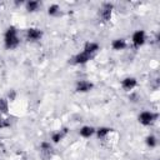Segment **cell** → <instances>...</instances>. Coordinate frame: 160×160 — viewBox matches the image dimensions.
<instances>
[{
    "label": "cell",
    "mask_w": 160,
    "mask_h": 160,
    "mask_svg": "<svg viewBox=\"0 0 160 160\" xmlns=\"http://www.w3.org/2000/svg\"><path fill=\"white\" fill-rule=\"evenodd\" d=\"M39 8H40V2L36 0H30L26 2V10L29 12H35L39 10Z\"/></svg>",
    "instance_id": "5bb4252c"
},
{
    "label": "cell",
    "mask_w": 160,
    "mask_h": 160,
    "mask_svg": "<svg viewBox=\"0 0 160 160\" xmlns=\"http://www.w3.org/2000/svg\"><path fill=\"white\" fill-rule=\"evenodd\" d=\"M40 149H41L42 152H50L51 145H50V142H48V141H42V142L40 144Z\"/></svg>",
    "instance_id": "ac0fdd59"
},
{
    "label": "cell",
    "mask_w": 160,
    "mask_h": 160,
    "mask_svg": "<svg viewBox=\"0 0 160 160\" xmlns=\"http://www.w3.org/2000/svg\"><path fill=\"white\" fill-rule=\"evenodd\" d=\"M15 96H16V92H15L14 90H10V91H9V94H8V98H9V100H10V101L15 100Z\"/></svg>",
    "instance_id": "ffe728a7"
},
{
    "label": "cell",
    "mask_w": 160,
    "mask_h": 160,
    "mask_svg": "<svg viewBox=\"0 0 160 160\" xmlns=\"http://www.w3.org/2000/svg\"><path fill=\"white\" fill-rule=\"evenodd\" d=\"M92 58H94V56H91V55H89V54L81 51V52L76 54V55L72 58V62L76 64V65H82V64H86L88 61H90Z\"/></svg>",
    "instance_id": "52a82bcc"
},
{
    "label": "cell",
    "mask_w": 160,
    "mask_h": 160,
    "mask_svg": "<svg viewBox=\"0 0 160 160\" xmlns=\"http://www.w3.org/2000/svg\"><path fill=\"white\" fill-rule=\"evenodd\" d=\"M110 131H111V129L110 128H106V126H101L99 129H95V134H96V136L99 139H105L109 135Z\"/></svg>",
    "instance_id": "4fadbf2b"
},
{
    "label": "cell",
    "mask_w": 160,
    "mask_h": 160,
    "mask_svg": "<svg viewBox=\"0 0 160 160\" xmlns=\"http://www.w3.org/2000/svg\"><path fill=\"white\" fill-rule=\"evenodd\" d=\"M146 144H148V146L154 148V146H156L158 140H156V138L154 135H149V136H146Z\"/></svg>",
    "instance_id": "e0dca14e"
},
{
    "label": "cell",
    "mask_w": 160,
    "mask_h": 160,
    "mask_svg": "<svg viewBox=\"0 0 160 160\" xmlns=\"http://www.w3.org/2000/svg\"><path fill=\"white\" fill-rule=\"evenodd\" d=\"M79 134H80L81 138L88 139V138H91V136L95 134V129H94L92 126H90V125H85V126H82V128L79 130Z\"/></svg>",
    "instance_id": "30bf717a"
},
{
    "label": "cell",
    "mask_w": 160,
    "mask_h": 160,
    "mask_svg": "<svg viewBox=\"0 0 160 160\" xmlns=\"http://www.w3.org/2000/svg\"><path fill=\"white\" fill-rule=\"evenodd\" d=\"M66 134H68V129H66V128H64L62 130H59V131L52 132V135H51V140H52V142L58 144L59 141H61V140L64 139V136H65Z\"/></svg>",
    "instance_id": "7c38bea8"
},
{
    "label": "cell",
    "mask_w": 160,
    "mask_h": 160,
    "mask_svg": "<svg viewBox=\"0 0 160 160\" xmlns=\"http://www.w3.org/2000/svg\"><path fill=\"white\" fill-rule=\"evenodd\" d=\"M19 44H20V40L18 36V29L11 25L6 29V31L4 34V45L6 49L11 50V49L18 48Z\"/></svg>",
    "instance_id": "6da1fadb"
},
{
    "label": "cell",
    "mask_w": 160,
    "mask_h": 160,
    "mask_svg": "<svg viewBox=\"0 0 160 160\" xmlns=\"http://www.w3.org/2000/svg\"><path fill=\"white\" fill-rule=\"evenodd\" d=\"M145 40H146V34L144 30H136L131 36V42L135 49H139L140 46H142L145 44Z\"/></svg>",
    "instance_id": "3957f363"
},
{
    "label": "cell",
    "mask_w": 160,
    "mask_h": 160,
    "mask_svg": "<svg viewBox=\"0 0 160 160\" xmlns=\"http://www.w3.org/2000/svg\"><path fill=\"white\" fill-rule=\"evenodd\" d=\"M8 126H10V122H9L6 119H4V118H1V116H0V129L8 128Z\"/></svg>",
    "instance_id": "d6986e66"
},
{
    "label": "cell",
    "mask_w": 160,
    "mask_h": 160,
    "mask_svg": "<svg viewBox=\"0 0 160 160\" xmlns=\"http://www.w3.org/2000/svg\"><path fill=\"white\" fill-rule=\"evenodd\" d=\"M138 119H139V122L141 125L149 126V125H151L158 119V114H155L152 111H142V112H140Z\"/></svg>",
    "instance_id": "7a4b0ae2"
},
{
    "label": "cell",
    "mask_w": 160,
    "mask_h": 160,
    "mask_svg": "<svg viewBox=\"0 0 160 160\" xmlns=\"http://www.w3.org/2000/svg\"><path fill=\"white\" fill-rule=\"evenodd\" d=\"M60 12V6L58 5V4H52V5H50L49 8H48V14L50 15V16H55V15H58Z\"/></svg>",
    "instance_id": "9a60e30c"
},
{
    "label": "cell",
    "mask_w": 160,
    "mask_h": 160,
    "mask_svg": "<svg viewBox=\"0 0 160 160\" xmlns=\"http://www.w3.org/2000/svg\"><path fill=\"white\" fill-rule=\"evenodd\" d=\"M8 110H9V102H8V100H6V99L1 98V99H0V112L6 114V112H8Z\"/></svg>",
    "instance_id": "2e32d148"
},
{
    "label": "cell",
    "mask_w": 160,
    "mask_h": 160,
    "mask_svg": "<svg viewBox=\"0 0 160 160\" xmlns=\"http://www.w3.org/2000/svg\"><path fill=\"white\" fill-rule=\"evenodd\" d=\"M42 36V31L39 28H29L26 30V40L29 41H38Z\"/></svg>",
    "instance_id": "8992f818"
},
{
    "label": "cell",
    "mask_w": 160,
    "mask_h": 160,
    "mask_svg": "<svg viewBox=\"0 0 160 160\" xmlns=\"http://www.w3.org/2000/svg\"><path fill=\"white\" fill-rule=\"evenodd\" d=\"M94 84L88 81V80H78L75 84V90L78 92H89L90 90H92Z\"/></svg>",
    "instance_id": "5b68a950"
},
{
    "label": "cell",
    "mask_w": 160,
    "mask_h": 160,
    "mask_svg": "<svg viewBox=\"0 0 160 160\" xmlns=\"http://www.w3.org/2000/svg\"><path fill=\"white\" fill-rule=\"evenodd\" d=\"M100 18H101V20L104 21V22H108V21H110V19H111V15H112V4H110V2H104L102 5H101V8H100Z\"/></svg>",
    "instance_id": "277c9868"
},
{
    "label": "cell",
    "mask_w": 160,
    "mask_h": 160,
    "mask_svg": "<svg viewBox=\"0 0 160 160\" xmlns=\"http://www.w3.org/2000/svg\"><path fill=\"white\" fill-rule=\"evenodd\" d=\"M111 46H112V49L116 50V51H119V50H124V49L126 48V40L122 39V38L115 39V40H112Z\"/></svg>",
    "instance_id": "8fae6325"
},
{
    "label": "cell",
    "mask_w": 160,
    "mask_h": 160,
    "mask_svg": "<svg viewBox=\"0 0 160 160\" xmlns=\"http://www.w3.org/2000/svg\"><path fill=\"white\" fill-rule=\"evenodd\" d=\"M136 85H138V80L132 76H128L121 81V88L126 91H131L134 88H136Z\"/></svg>",
    "instance_id": "ba28073f"
},
{
    "label": "cell",
    "mask_w": 160,
    "mask_h": 160,
    "mask_svg": "<svg viewBox=\"0 0 160 160\" xmlns=\"http://www.w3.org/2000/svg\"><path fill=\"white\" fill-rule=\"evenodd\" d=\"M99 49H100V46H99V44L98 42H94V41H88L85 45H84V52H86V54H89V55H91V56H94L98 51H99Z\"/></svg>",
    "instance_id": "9c48e42d"
}]
</instances>
